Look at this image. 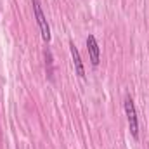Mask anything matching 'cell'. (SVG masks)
Segmentation results:
<instances>
[{
	"label": "cell",
	"instance_id": "1",
	"mask_svg": "<svg viewBox=\"0 0 149 149\" xmlns=\"http://www.w3.org/2000/svg\"><path fill=\"white\" fill-rule=\"evenodd\" d=\"M125 113H127V120H128V128L134 139H139V118H137V111H135V104L134 99L130 95L125 97Z\"/></svg>",
	"mask_w": 149,
	"mask_h": 149
},
{
	"label": "cell",
	"instance_id": "2",
	"mask_svg": "<svg viewBox=\"0 0 149 149\" xmlns=\"http://www.w3.org/2000/svg\"><path fill=\"white\" fill-rule=\"evenodd\" d=\"M31 3H33V12H35L37 23H38V26H40V31H42V38H43L45 43H49L50 42V26H49V23L45 19V14L42 10L40 0H31Z\"/></svg>",
	"mask_w": 149,
	"mask_h": 149
},
{
	"label": "cell",
	"instance_id": "3",
	"mask_svg": "<svg viewBox=\"0 0 149 149\" xmlns=\"http://www.w3.org/2000/svg\"><path fill=\"white\" fill-rule=\"evenodd\" d=\"M87 50H88V57L92 66H99V57H101V50H99V43L94 35L87 37Z\"/></svg>",
	"mask_w": 149,
	"mask_h": 149
},
{
	"label": "cell",
	"instance_id": "4",
	"mask_svg": "<svg viewBox=\"0 0 149 149\" xmlns=\"http://www.w3.org/2000/svg\"><path fill=\"white\" fill-rule=\"evenodd\" d=\"M70 50H71V57H73V64H74V71L80 78H85V68H83V63H81V57H80V52L78 49L74 47V43H70Z\"/></svg>",
	"mask_w": 149,
	"mask_h": 149
},
{
	"label": "cell",
	"instance_id": "5",
	"mask_svg": "<svg viewBox=\"0 0 149 149\" xmlns=\"http://www.w3.org/2000/svg\"><path fill=\"white\" fill-rule=\"evenodd\" d=\"M45 64H47V68H49V70H47V74H49V78L52 80V78H54V70H52V54H50L49 49L45 50Z\"/></svg>",
	"mask_w": 149,
	"mask_h": 149
}]
</instances>
